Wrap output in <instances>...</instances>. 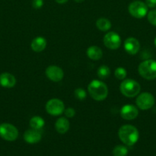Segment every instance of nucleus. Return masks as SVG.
I'll return each instance as SVG.
<instances>
[{
    "mask_svg": "<svg viewBox=\"0 0 156 156\" xmlns=\"http://www.w3.org/2000/svg\"><path fill=\"white\" fill-rule=\"evenodd\" d=\"M44 124H45V122H44V119L39 116H35L29 121V125H30L31 128L37 129V130H40L41 129H42Z\"/></svg>",
    "mask_w": 156,
    "mask_h": 156,
    "instance_id": "obj_18",
    "label": "nucleus"
},
{
    "mask_svg": "<svg viewBox=\"0 0 156 156\" xmlns=\"http://www.w3.org/2000/svg\"><path fill=\"white\" fill-rule=\"evenodd\" d=\"M56 1L57 3H58V4H64V3H66L67 2H68V0H55Z\"/></svg>",
    "mask_w": 156,
    "mask_h": 156,
    "instance_id": "obj_28",
    "label": "nucleus"
},
{
    "mask_svg": "<svg viewBox=\"0 0 156 156\" xmlns=\"http://www.w3.org/2000/svg\"><path fill=\"white\" fill-rule=\"evenodd\" d=\"M97 76L100 79H106L110 76V69L107 66L102 65L97 70Z\"/></svg>",
    "mask_w": 156,
    "mask_h": 156,
    "instance_id": "obj_20",
    "label": "nucleus"
},
{
    "mask_svg": "<svg viewBox=\"0 0 156 156\" xmlns=\"http://www.w3.org/2000/svg\"><path fill=\"white\" fill-rule=\"evenodd\" d=\"M138 72L143 79L153 80L156 79V61L153 59L145 60L139 64Z\"/></svg>",
    "mask_w": 156,
    "mask_h": 156,
    "instance_id": "obj_4",
    "label": "nucleus"
},
{
    "mask_svg": "<svg viewBox=\"0 0 156 156\" xmlns=\"http://www.w3.org/2000/svg\"><path fill=\"white\" fill-rule=\"evenodd\" d=\"M118 135L119 140L128 146H132L136 144L139 138V133L137 128L129 124L121 126L118 132Z\"/></svg>",
    "mask_w": 156,
    "mask_h": 156,
    "instance_id": "obj_1",
    "label": "nucleus"
},
{
    "mask_svg": "<svg viewBox=\"0 0 156 156\" xmlns=\"http://www.w3.org/2000/svg\"><path fill=\"white\" fill-rule=\"evenodd\" d=\"M87 56L92 60H99L102 56V51L97 46H91L87 50Z\"/></svg>",
    "mask_w": 156,
    "mask_h": 156,
    "instance_id": "obj_17",
    "label": "nucleus"
},
{
    "mask_svg": "<svg viewBox=\"0 0 156 156\" xmlns=\"http://www.w3.org/2000/svg\"><path fill=\"white\" fill-rule=\"evenodd\" d=\"M124 49L130 55H136L140 50V43L136 38L128 37L124 42Z\"/></svg>",
    "mask_w": 156,
    "mask_h": 156,
    "instance_id": "obj_12",
    "label": "nucleus"
},
{
    "mask_svg": "<svg viewBox=\"0 0 156 156\" xmlns=\"http://www.w3.org/2000/svg\"><path fill=\"white\" fill-rule=\"evenodd\" d=\"M128 149L125 146H116L113 150V156H126L128 155Z\"/></svg>",
    "mask_w": 156,
    "mask_h": 156,
    "instance_id": "obj_21",
    "label": "nucleus"
},
{
    "mask_svg": "<svg viewBox=\"0 0 156 156\" xmlns=\"http://www.w3.org/2000/svg\"><path fill=\"white\" fill-rule=\"evenodd\" d=\"M115 76L119 80H124L126 78L127 73L126 70L123 68V67H118L115 70Z\"/></svg>",
    "mask_w": 156,
    "mask_h": 156,
    "instance_id": "obj_22",
    "label": "nucleus"
},
{
    "mask_svg": "<svg viewBox=\"0 0 156 156\" xmlns=\"http://www.w3.org/2000/svg\"><path fill=\"white\" fill-rule=\"evenodd\" d=\"M16 84V79L13 75L9 73H3L0 75V85L4 88H10Z\"/></svg>",
    "mask_w": 156,
    "mask_h": 156,
    "instance_id": "obj_14",
    "label": "nucleus"
},
{
    "mask_svg": "<svg viewBox=\"0 0 156 156\" xmlns=\"http://www.w3.org/2000/svg\"><path fill=\"white\" fill-rule=\"evenodd\" d=\"M44 5V1L43 0H33L32 1V7L35 9H41Z\"/></svg>",
    "mask_w": 156,
    "mask_h": 156,
    "instance_id": "obj_26",
    "label": "nucleus"
},
{
    "mask_svg": "<svg viewBox=\"0 0 156 156\" xmlns=\"http://www.w3.org/2000/svg\"><path fill=\"white\" fill-rule=\"evenodd\" d=\"M147 18L149 23L152 25L156 26V9L149 11L147 14Z\"/></svg>",
    "mask_w": 156,
    "mask_h": 156,
    "instance_id": "obj_24",
    "label": "nucleus"
},
{
    "mask_svg": "<svg viewBox=\"0 0 156 156\" xmlns=\"http://www.w3.org/2000/svg\"><path fill=\"white\" fill-rule=\"evenodd\" d=\"M128 12L136 18H143L148 14V6L145 2L139 0L133 1L128 7Z\"/></svg>",
    "mask_w": 156,
    "mask_h": 156,
    "instance_id": "obj_5",
    "label": "nucleus"
},
{
    "mask_svg": "<svg viewBox=\"0 0 156 156\" xmlns=\"http://www.w3.org/2000/svg\"><path fill=\"white\" fill-rule=\"evenodd\" d=\"M88 92L93 99L98 101L105 100L108 96L109 90L102 81L93 80L88 85Z\"/></svg>",
    "mask_w": 156,
    "mask_h": 156,
    "instance_id": "obj_2",
    "label": "nucleus"
},
{
    "mask_svg": "<svg viewBox=\"0 0 156 156\" xmlns=\"http://www.w3.org/2000/svg\"><path fill=\"white\" fill-rule=\"evenodd\" d=\"M46 76L50 81L54 82H58L61 81L64 78V71L61 68L58 66L51 65L49 66L45 70Z\"/></svg>",
    "mask_w": 156,
    "mask_h": 156,
    "instance_id": "obj_10",
    "label": "nucleus"
},
{
    "mask_svg": "<svg viewBox=\"0 0 156 156\" xmlns=\"http://www.w3.org/2000/svg\"><path fill=\"white\" fill-rule=\"evenodd\" d=\"M46 47H47V41L43 37H37L32 41V44H31L32 50L36 53L43 51L46 48Z\"/></svg>",
    "mask_w": 156,
    "mask_h": 156,
    "instance_id": "obj_15",
    "label": "nucleus"
},
{
    "mask_svg": "<svg viewBox=\"0 0 156 156\" xmlns=\"http://www.w3.org/2000/svg\"><path fill=\"white\" fill-rule=\"evenodd\" d=\"M55 129L60 134H65L70 129V122L66 117H60L55 123Z\"/></svg>",
    "mask_w": 156,
    "mask_h": 156,
    "instance_id": "obj_16",
    "label": "nucleus"
},
{
    "mask_svg": "<svg viewBox=\"0 0 156 156\" xmlns=\"http://www.w3.org/2000/svg\"><path fill=\"white\" fill-rule=\"evenodd\" d=\"M145 3L148 6V8H151V9L156 8V0H145Z\"/></svg>",
    "mask_w": 156,
    "mask_h": 156,
    "instance_id": "obj_27",
    "label": "nucleus"
},
{
    "mask_svg": "<svg viewBox=\"0 0 156 156\" xmlns=\"http://www.w3.org/2000/svg\"><path fill=\"white\" fill-rule=\"evenodd\" d=\"M76 2H78V3H80V2H83L84 1V0H74Z\"/></svg>",
    "mask_w": 156,
    "mask_h": 156,
    "instance_id": "obj_29",
    "label": "nucleus"
},
{
    "mask_svg": "<svg viewBox=\"0 0 156 156\" xmlns=\"http://www.w3.org/2000/svg\"><path fill=\"white\" fill-rule=\"evenodd\" d=\"M74 96L78 100L83 101L87 98V92H86V91L84 88H78L76 89H75Z\"/></svg>",
    "mask_w": 156,
    "mask_h": 156,
    "instance_id": "obj_23",
    "label": "nucleus"
},
{
    "mask_svg": "<svg viewBox=\"0 0 156 156\" xmlns=\"http://www.w3.org/2000/svg\"><path fill=\"white\" fill-rule=\"evenodd\" d=\"M96 26L101 31H108L112 27V24L110 21L107 18H100L96 21Z\"/></svg>",
    "mask_w": 156,
    "mask_h": 156,
    "instance_id": "obj_19",
    "label": "nucleus"
},
{
    "mask_svg": "<svg viewBox=\"0 0 156 156\" xmlns=\"http://www.w3.org/2000/svg\"><path fill=\"white\" fill-rule=\"evenodd\" d=\"M154 45H155V47H156V37L154 38Z\"/></svg>",
    "mask_w": 156,
    "mask_h": 156,
    "instance_id": "obj_30",
    "label": "nucleus"
},
{
    "mask_svg": "<svg viewBox=\"0 0 156 156\" xmlns=\"http://www.w3.org/2000/svg\"><path fill=\"white\" fill-rule=\"evenodd\" d=\"M45 109L50 115L59 116L64 112L65 107L62 101L58 98H53L47 102Z\"/></svg>",
    "mask_w": 156,
    "mask_h": 156,
    "instance_id": "obj_8",
    "label": "nucleus"
},
{
    "mask_svg": "<svg viewBox=\"0 0 156 156\" xmlns=\"http://www.w3.org/2000/svg\"><path fill=\"white\" fill-rule=\"evenodd\" d=\"M23 137H24V141L27 143L35 144V143H38L41 140V134L39 130L31 129L24 132Z\"/></svg>",
    "mask_w": 156,
    "mask_h": 156,
    "instance_id": "obj_13",
    "label": "nucleus"
},
{
    "mask_svg": "<svg viewBox=\"0 0 156 156\" xmlns=\"http://www.w3.org/2000/svg\"><path fill=\"white\" fill-rule=\"evenodd\" d=\"M119 89L125 97L134 98L140 92L141 85L137 81L134 79H125L120 84Z\"/></svg>",
    "mask_w": 156,
    "mask_h": 156,
    "instance_id": "obj_3",
    "label": "nucleus"
},
{
    "mask_svg": "<svg viewBox=\"0 0 156 156\" xmlns=\"http://www.w3.org/2000/svg\"><path fill=\"white\" fill-rule=\"evenodd\" d=\"M122 43L120 36L114 31H110L106 34L103 37V44L107 48L110 50H117Z\"/></svg>",
    "mask_w": 156,
    "mask_h": 156,
    "instance_id": "obj_9",
    "label": "nucleus"
},
{
    "mask_svg": "<svg viewBox=\"0 0 156 156\" xmlns=\"http://www.w3.org/2000/svg\"><path fill=\"white\" fill-rule=\"evenodd\" d=\"M64 113V114H65L66 117H68V118L73 117L75 116V114H76V111H75V110L72 108H67V109H65Z\"/></svg>",
    "mask_w": 156,
    "mask_h": 156,
    "instance_id": "obj_25",
    "label": "nucleus"
},
{
    "mask_svg": "<svg viewBox=\"0 0 156 156\" xmlns=\"http://www.w3.org/2000/svg\"><path fill=\"white\" fill-rule=\"evenodd\" d=\"M155 99L154 96L148 92H143L139 94L136 101L137 108L142 111L149 110L154 106Z\"/></svg>",
    "mask_w": 156,
    "mask_h": 156,
    "instance_id": "obj_7",
    "label": "nucleus"
},
{
    "mask_svg": "<svg viewBox=\"0 0 156 156\" xmlns=\"http://www.w3.org/2000/svg\"><path fill=\"white\" fill-rule=\"evenodd\" d=\"M138 115H139V110L135 105H125L120 110V116L124 120H134L138 117Z\"/></svg>",
    "mask_w": 156,
    "mask_h": 156,
    "instance_id": "obj_11",
    "label": "nucleus"
},
{
    "mask_svg": "<svg viewBox=\"0 0 156 156\" xmlns=\"http://www.w3.org/2000/svg\"><path fill=\"white\" fill-rule=\"evenodd\" d=\"M0 136L6 141H15L18 136V130L14 125L2 123L0 124Z\"/></svg>",
    "mask_w": 156,
    "mask_h": 156,
    "instance_id": "obj_6",
    "label": "nucleus"
}]
</instances>
